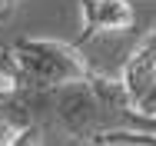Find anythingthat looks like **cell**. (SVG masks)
I'll use <instances>...</instances> for the list:
<instances>
[{
	"label": "cell",
	"instance_id": "1",
	"mask_svg": "<svg viewBox=\"0 0 156 146\" xmlns=\"http://www.w3.org/2000/svg\"><path fill=\"white\" fill-rule=\"evenodd\" d=\"M13 53L23 66V93H50V90H66L90 83L96 73L83 53L66 43V40H53V37H17Z\"/></svg>",
	"mask_w": 156,
	"mask_h": 146
},
{
	"label": "cell",
	"instance_id": "2",
	"mask_svg": "<svg viewBox=\"0 0 156 146\" xmlns=\"http://www.w3.org/2000/svg\"><path fill=\"white\" fill-rule=\"evenodd\" d=\"M80 3V33L83 40L100 33H126L136 23L129 0H76Z\"/></svg>",
	"mask_w": 156,
	"mask_h": 146
},
{
	"label": "cell",
	"instance_id": "3",
	"mask_svg": "<svg viewBox=\"0 0 156 146\" xmlns=\"http://www.w3.org/2000/svg\"><path fill=\"white\" fill-rule=\"evenodd\" d=\"M17 93H23V66L13 53V47L0 50V100H13Z\"/></svg>",
	"mask_w": 156,
	"mask_h": 146
},
{
	"label": "cell",
	"instance_id": "4",
	"mask_svg": "<svg viewBox=\"0 0 156 146\" xmlns=\"http://www.w3.org/2000/svg\"><path fill=\"white\" fill-rule=\"evenodd\" d=\"M93 146H156V133H133V130H116L96 136Z\"/></svg>",
	"mask_w": 156,
	"mask_h": 146
},
{
	"label": "cell",
	"instance_id": "5",
	"mask_svg": "<svg viewBox=\"0 0 156 146\" xmlns=\"http://www.w3.org/2000/svg\"><path fill=\"white\" fill-rule=\"evenodd\" d=\"M43 130H47V126H40V123H20L10 146H43V143H47Z\"/></svg>",
	"mask_w": 156,
	"mask_h": 146
},
{
	"label": "cell",
	"instance_id": "6",
	"mask_svg": "<svg viewBox=\"0 0 156 146\" xmlns=\"http://www.w3.org/2000/svg\"><path fill=\"white\" fill-rule=\"evenodd\" d=\"M17 126H20V123H13L10 116H3V113H0V146H10V143H13Z\"/></svg>",
	"mask_w": 156,
	"mask_h": 146
},
{
	"label": "cell",
	"instance_id": "7",
	"mask_svg": "<svg viewBox=\"0 0 156 146\" xmlns=\"http://www.w3.org/2000/svg\"><path fill=\"white\" fill-rule=\"evenodd\" d=\"M10 13H13V10H10V7L0 0V23H3V20H10Z\"/></svg>",
	"mask_w": 156,
	"mask_h": 146
}]
</instances>
